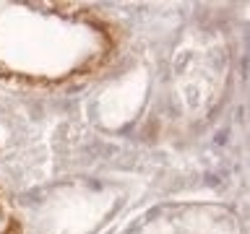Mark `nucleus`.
Listing matches in <instances>:
<instances>
[{"mask_svg":"<svg viewBox=\"0 0 250 234\" xmlns=\"http://www.w3.org/2000/svg\"><path fill=\"white\" fill-rule=\"evenodd\" d=\"M120 26L81 3L0 0V78L52 89L94 76L115 58Z\"/></svg>","mask_w":250,"mask_h":234,"instance_id":"nucleus-1","label":"nucleus"},{"mask_svg":"<svg viewBox=\"0 0 250 234\" xmlns=\"http://www.w3.org/2000/svg\"><path fill=\"white\" fill-rule=\"evenodd\" d=\"M0 234H23V221L3 187H0Z\"/></svg>","mask_w":250,"mask_h":234,"instance_id":"nucleus-2","label":"nucleus"}]
</instances>
